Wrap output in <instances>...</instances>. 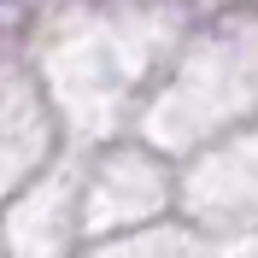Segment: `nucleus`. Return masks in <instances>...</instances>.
Listing matches in <instances>:
<instances>
[]
</instances>
